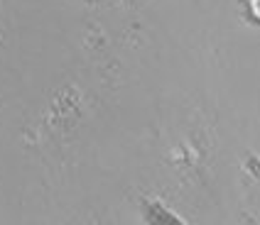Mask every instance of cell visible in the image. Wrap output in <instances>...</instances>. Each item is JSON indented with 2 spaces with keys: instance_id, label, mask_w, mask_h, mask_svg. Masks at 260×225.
Here are the masks:
<instances>
[]
</instances>
